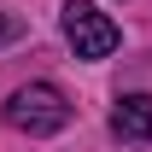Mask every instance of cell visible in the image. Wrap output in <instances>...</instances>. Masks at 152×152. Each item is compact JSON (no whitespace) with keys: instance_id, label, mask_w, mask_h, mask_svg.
I'll return each mask as SVG.
<instances>
[{"instance_id":"6da1fadb","label":"cell","mask_w":152,"mask_h":152,"mask_svg":"<svg viewBox=\"0 0 152 152\" xmlns=\"http://www.w3.org/2000/svg\"><path fill=\"white\" fill-rule=\"evenodd\" d=\"M6 123L18 134H58L70 123V99H64V88H53V82H23L18 94L6 99Z\"/></svg>"},{"instance_id":"7a4b0ae2","label":"cell","mask_w":152,"mask_h":152,"mask_svg":"<svg viewBox=\"0 0 152 152\" xmlns=\"http://www.w3.org/2000/svg\"><path fill=\"white\" fill-rule=\"evenodd\" d=\"M64 41L76 47V58H111L123 29H117L94 0H64Z\"/></svg>"},{"instance_id":"3957f363","label":"cell","mask_w":152,"mask_h":152,"mask_svg":"<svg viewBox=\"0 0 152 152\" xmlns=\"http://www.w3.org/2000/svg\"><path fill=\"white\" fill-rule=\"evenodd\" d=\"M111 134L123 146H146L152 140V94H123L111 105Z\"/></svg>"},{"instance_id":"277c9868","label":"cell","mask_w":152,"mask_h":152,"mask_svg":"<svg viewBox=\"0 0 152 152\" xmlns=\"http://www.w3.org/2000/svg\"><path fill=\"white\" fill-rule=\"evenodd\" d=\"M18 35H23V23L12 18V12H0V41H18Z\"/></svg>"}]
</instances>
